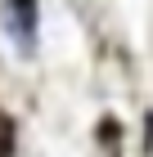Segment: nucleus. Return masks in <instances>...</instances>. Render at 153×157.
<instances>
[{"label": "nucleus", "instance_id": "f257e3e1", "mask_svg": "<svg viewBox=\"0 0 153 157\" xmlns=\"http://www.w3.org/2000/svg\"><path fill=\"white\" fill-rule=\"evenodd\" d=\"M5 27L14 36V49L32 54L36 49V0H9L5 5Z\"/></svg>", "mask_w": 153, "mask_h": 157}, {"label": "nucleus", "instance_id": "f03ea898", "mask_svg": "<svg viewBox=\"0 0 153 157\" xmlns=\"http://www.w3.org/2000/svg\"><path fill=\"white\" fill-rule=\"evenodd\" d=\"M0 157H14V121L0 117Z\"/></svg>", "mask_w": 153, "mask_h": 157}]
</instances>
